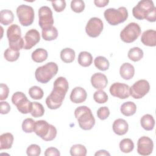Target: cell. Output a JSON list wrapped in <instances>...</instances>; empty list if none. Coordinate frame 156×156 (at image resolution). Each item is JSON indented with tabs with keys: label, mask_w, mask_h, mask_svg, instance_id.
Wrapping results in <instances>:
<instances>
[{
	"label": "cell",
	"mask_w": 156,
	"mask_h": 156,
	"mask_svg": "<svg viewBox=\"0 0 156 156\" xmlns=\"http://www.w3.org/2000/svg\"><path fill=\"white\" fill-rule=\"evenodd\" d=\"M92 86L98 90H102L106 87L108 80L106 76L101 73H96L92 75L91 77Z\"/></svg>",
	"instance_id": "e0dca14e"
},
{
	"label": "cell",
	"mask_w": 156,
	"mask_h": 156,
	"mask_svg": "<svg viewBox=\"0 0 156 156\" xmlns=\"http://www.w3.org/2000/svg\"><path fill=\"white\" fill-rule=\"evenodd\" d=\"M94 66L99 70L104 71L109 68L110 63L108 60L103 56H98L94 60Z\"/></svg>",
	"instance_id": "4dcf8cb0"
},
{
	"label": "cell",
	"mask_w": 156,
	"mask_h": 156,
	"mask_svg": "<svg viewBox=\"0 0 156 156\" xmlns=\"http://www.w3.org/2000/svg\"><path fill=\"white\" fill-rule=\"evenodd\" d=\"M133 16L139 20H146L149 22L156 21V8L153 1L143 0L138 2L132 9Z\"/></svg>",
	"instance_id": "7a4b0ae2"
},
{
	"label": "cell",
	"mask_w": 156,
	"mask_h": 156,
	"mask_svg": "<svg viewBox=\"0 0 156 156\" xmlns=\"http://www.w3.org/2000/svg\"><path fill=\"white\" fill-rule=\"evenodd\" d=\"M13 136L11 133H4L0 136V149H9L12 146Z\"/></svg>",
	"instance_id": "7402d4cb"
},
{
	"label": "cell",
	"mask_w": 156,
	"mask_h": 156,
	"mask_svg": "<svg viewBox=\"0 0 156 156\" xmlns=\"http://www.w3.org/2000/svg\"><path fill=\"white\" fill-rule=\"evenodd\" d=\"M87 97V94L85 90L80 87L74 88L70 94V100L75 104L83 102Z\"/></svg>",
	"instance_id": "ac0fdd59"
},
{
	"label": "cell",
	"mask_w": 156,
	"mask_h": 156,
	"mask_svg": "<svg viewBox=\"0 0 156 156\" xmlns=\"http://www.w3.org/2000/svg\"><path fill=\"white\" fill-rule=\"evenodd\" d=\"M141 41L143 44L154 47L156 46V31L152 29L145 30L141 35Z\"/></svg>",
	"instance_id": "d6986e66"
},
{
	"label": "cell",
	"mask_w": 156,
	"mask_h": 156,
	"mask_svg": "<svg viewBox=\"0 0 156 156\" xmlns=\"http://www.w3.org/2000/svg\"><path fill=\"white\" fill-rule=\"evenodd\" d=\"M42 38L46 41H52L55 40L58 37V31L56 27L51 26L44 29L41 32Z\"/></svg>",
	"instance_id": "d4e9b609"
},
{
	"label": "cell",
	"mask_w": 156,
	"mask_h": 156,
	"mask_svg": "<svg viewBox=\"0 0 156 156\" xmlns=\"http://www.w3.org/2000/svg\"><path fill=\"white\" fill-rule=\"evenodd\" d=\"M20 53L19 51H14L9 48L6 49L4 53V57L6 60L9 62H15L20 57Z\"/></svg>",
	"instance_id": "d590c367"
},
{
	"label": "cell",
	"mask_w": 156,
	"mask_h": 156,
	"mask_svg": "<svg viewBox=\"0 0 156 156\" xmlns=\"http://www.w3.org/2000/svg\"><path fill=\"white\" fill-rule=\"evenodd\" d=\"M106 21L112 26L124 23L128 18V12L125 7H120L118 9L109 8L104 12Z\"/></svg>",
	"instance_id": "52a82bcc"
},
{
	"label": "cell",
	"mask_w": 156,
	"mask_h": 156,
	"mask_svg": "<svg viewBox=\"0 0 156 156\" xmlns=\"http://www.w3.org/2000/svg\"><path fill=\"white\" fill-rule=\"evenodd\" d=\"M119 74L122 78L125 80L131 79L135 74L133 66L129 63H123L119 68Z\"/></svg>",
	"instance_id": "44dd1931"
},
{
	"label": "cell",
	"mask_w": 156,
	"mask_h": 156,
	"mask_svg": "<svg viewBox=\"0 0 156 156\" xmlns=\"http://www.w3.org/2000/svg\"><path fill=\"white\" fill-rule=\"evenodd\" d=\"M48 56V52L46 49L43 48L36 49L32 52L31 57L32 59L36 63H41L45 61Z\"/></svg>",
	"instance_id": "4316f807"
},
{
	"label": "cell",
	"mask_w": 156,
	"mask_h": 156,
	"mask_svg": "<svg viewBox=\"0 0 156 156\" xmlns=\"http://www.w3.org/2000/svg\"><path fill=\"white\" fill-rule=\"evenodd\" d=\"M143 51L138 47H134L129 49L128 52V58L133 62L140 61L143 57Z\"/></svg>",
	"instance_id": "f546056e"
},
{
	"label": "cell",
	"mask_w": 156,
	"mask_h": 156,
	"mask_svg": "<svg viewBox=\"0 0 156 156\" xmlns=\"http://www.w3.org/2000/svg\"><path fill=\"white\" fill-rule=\"evenodd\" d=\"M74 115L82 129L88 130L94 127L95 119L91 109L85 105L78 107L74 111Z\"/></svg>",
	"instance_id": "3957f363"
},
{
	"label": "cell",
	"mask_w": 156,
	"mask_h": 156,
	"mask_svg": "<svg viewBox=\"0 0 156 156\" xmlns=\"http://www.w3.org/2000/svg\"><path fill=\"white\" fill-rule=\"evenodd\" d=\"M109 2L108 0H94V3L98 7H104Z\"/></svg>",
	"instance_id": "bcb514c9"
},
{
	"label": "cell",
	"mask_w": 156,
	"mask_h": 156,
	"mask_svg": "<svg viewBox=\"0 0 156 156\" xmlns=\"http://www.w3.org/2000/svg\"><path fill=\"white\" fill-rule=\"evenodd\" d=\"M26 153L29 156H38L41 154V148L38 145L32 144L27 148Z\"/></svg>",
	"instance_id": "ab89813d"
},
{
	"label": "cell",
	"mask_w": 156,
	"mask_h": 156,
	"mask_svg": "<svg viewBox=\"0 0 156 156\" xmlns=\"http://www.w3.org/2000/svg\"><path fill=\"white\" fill-rule=\"evenodd\" d=\"M94 155L95 156H98V155H103V156L104 155H108V156H110V154L105 150H100V151H97L94 154Z\"/></svg>",
	"instance_id": "7dc6e473"
},
{
	"label": "cell",
	"mask_w": 156,
	"mask_h": 156,
	"mask_svg": "<svg viewBox=\"0 0 156 156\" xmlns=\"http://www.w3.org/2000/svg\"><path fill=\"white\" fill-rule=\"evenodd\" d=\"M104 28L102 21L97 17L90 18L85 27L87 34L92 38L98 37L102 32Z\"/></svg>",
	"instance_id": "4fadbf2b"
},
{
	"label": "cell",
	"mask_w": 156,
	"mask_h": 156,
	"mask_svg": "<svg viewBox=\"0 0 156 156\" xmlns=\"http://www.w3.org/2000/svg\"><path fill=\"white\" fill-rule=\"evenodd\" d=\"M44 113V108L43 105L37 102H32V109L30 114L34 118L42 116Z\"/></svg>",
	"instance_id": "836d02e7"
},
{
	"label": "cell",
	"mask_w": 156,
	"mask_h": 156,
	"mask_svg": "<svg viewBox=\"0 0 156 156\" xmlns=\"http://www.w3.org/2000/svg\"><path fill=\"white\" fill-rule=\"evenodd\" d=\"M54 10L57 12H61L66 7V2L65 0H58L51 2Z\"/></svg>",
	"instance_id": "60d3db41"
},
{
	"label": "cell",
	"mask_w": 156,
	"mask_h": 156,
	"mask_svg": "<svg viewBox=\"0 0 156 156\" xmlns=\"http://www.w3.org/2000/svg\"><path fill=\"white\" fill-rule=\"evenodd\" d=\"M38 24L41 29L52 26L54 22L52 12L49 7L46 5L41 7L38 10Z\"/></svg>",
	"instance_id": "7c38bea8"
},
{
	"label": "cell",
	"mask_w": 156,
	"mask_h": 156,
	"mask_svg": "<svg viewBox=\"0 0 156 156\" xmlns=\"http://www.w3.org/2000/svg\"><path fill=\"white\" fill-rule=\"evenodd\" d=\"M16 15L20 24L23 26L31 25L34 20V10L31 6L21 4L16 9Z\"/></svg>",
	"instance_id": "30bf717a"
},
{
	"label": "cell",
	"mask_w": 156,
	"mask_h": 156,
	"mask_svg": "<svg viewBox=\"0 0 156 156\" xmlns=\"http://www.w3.org/2000/svg\"><path fill=\"white\" fill-rule=\"evenodd\" d=\"M71 8L76 13H81L85 9V3L82 0H73L71 2Z\"/></svg>",
	"instance_id": "f35d334b"
},
{
	"label": "cell",
	"mask_w": 156,
	"mask_h": 156,
	"mask_svg": "<svg viewBox=\"0 0 156 156\" xmlns=\"http://www.w3.org/2000/svg\"><path fill=\"white\" fill-rule=\"evenodd\" d=\"M110 93L113 96L124 99L130 96V87L127 84L115 82L110 86Z\"/></svg>",
	"instance_id": "5bb4252c"
},
{
	"label": "cell",
	"mask_w": 156,
	"mask_h": 156,
	"mask_svg": "<svg viewBox=\"0 0 156 156\" xmlns=\"http://www.w3.org/2000/svg\"><path fill=\"white\" fill-rule=\"evenodd\" d=\"M12 102L18 110L23 114H27L32 111V102H30L23 92L15 93L12 97Z\"/></svg>",
	"instance_id": "9c48e42d"
},
{
	"label": "cell",
	"mask_w": 156,
	"mask_h": 156,
	"mask_svg": "<svg viewBox=\"0 0 156 156\" xmlns=\"http://www.w3.org/2000/svg\"><path fill=\"white\" fill-rule=\"evenodd\" d=\"M69 152L72 156H85L87 151L83 145L77 144L71 146Z\"/></svg>",
	"instance_id": "d6a6232c"
},
{
	"label": "cell",
	"mask_w": 156,
	"mask_h": 156,
	"mask_svg": "<svg viewBox=\"0 0 156 156\" xmlns=\"http://www.w3.org/2000/svg\"><path fill=\"white\" fill-rule=\"evenodd\" d=\"M14 15L13 12L8 9L2 10L0 12V22L4 26H7L13 21Z\"/></svg>",
	"instance_id": "83f0119b"
},
{
	"label": "cell",
	"mask_w": 156,
	"mask_h": 156,
	"mask_svg": "<svg viewBox=\"0 0 156 156\" xmlns=\"http://www.w3.org/2000/svg\"><path fill=\"white\" fill-rule=\"evenodd\" d=\"M76 57L75 51L69 48H66L62 49L60 52L61 60L65 63H71L74 61Z\"/></svg>",
	"instance_id": "f1b7e54d"
},
{
	"label": "cell",
	"mask_w": 156,
	"mask_h": 156,
	"mask_svg": "<svg viewBox=\"0 0 156 156\" xmlns=\"http://www.w3.org/2000/svg\"><path fill=\"white\" fill-rule=\"evenodd\" d=\"M110 115V110L108 107L104 106L100 107L97 111V116L101 120L106 119Z\"/></svg>",
	"instance_id": "b9f144b4"
},
{
	"label": "cell",
	"mask_w": 156,
	"mask_h": 156,
	"mask_svg": "<svg viewBox=\"0 0 156 156\" xmlns=\"http://www.w3.org/2000/svg\"><path fill=\"white\" fill-rule=\"evenodd\" d=\"M9 93V87L6 84H0V100L3 101L7 98Z\"/></svg>",
	"instance_id": "7bdbcfd3"
},
{
	"label": "cell",
	"mask_w": 156,
	"mask_h": 156,
	"mask_svg": "<svg viewBox=\"0 0 156 156\" xmlns=\"http://www.w3.org/2000/svg\"><path fill=\"white\" fill-rule=\"evenodd\" d=\"M140 124L144 130L149 131L153 130L154 128L155 120L151 115L146 114L141 118Z\"/></svg>",
	"instance_id": "cb8c5ba5"
},
{
	"label": "cell",
	"mask_w": 156,
	"mask_h": 156,
	"mask_svg": "<svg viewBox=\"0 0 156 156\" xmlns=\"http://www.w3.org/2000/svg\"><path fill=\"white\" fill-rule=\"evenodd\" d=\"M112 129L114 133L116 135H123L127 132L129 125L126 120L121 118H118L113 122Z\"/></svg>",
	"instance_id": "ffe728a7"
},
{
	"label": "cell",
	"mask_w": 156,
	"mask_h": 156,
	"mask_svg": "<svg viewBox=\"0 0 156 156\" xmlns=\"http://www.w3.org/2000/svg\"><path fill=\"white\" fill-rule=\"evenodd\" d=\"M150 90V85L145 79H141L135 82L130 87V95L134 99L143 98Z\"/></svg>",
	"instance_id": "8fae6325"
},
{
	"label": "cell",
	"mask_w": 156,
	"mask_h": 156,
	"mask_svg": "<svg viewBox=\"0 0 156 156\" xmlns=\"http://www.w3.org/2000/svg\"><path fill=\"white\" fill-rule=\"evenodd\" d=\"M77 61L80 66L88 67L90 66L93 62V57L90 52L87 51H82L78 55Z\"/></svg>",
	"instance_id": "484cf974"
},
{
	"label": "cell",
	"mask_w": 156,
	"mask_h": 156,
	"mask_svg": "<svg viewBox=\"0 0 156 156\" xmlns=\"http://www.w3.org/2000/svg\"><path fill=\"white\" fill-rule=\"evenodd\" d=\"M23 39L24 41L23 49L28 50L30 49L40 41V35L37 30L32 29L26 33Z\"/></svg>",
	"instance_id": "2e32d148"
},
{
	"label": "cell",
	"mask_w": 156,
	"mask_h": 156,
	"mask_svg": "<svg viewBox=\"0 0 156 156\" xmlns=\"http://www.w3.org/2000/svg\"><path fill=\"white\" fill-rule=\"evenodd\" d=\"M34 120L32 118H26L22 123V129L26 133H32L34 130Z\"/></svg>",
	"instance_id": "74e56055"
},
{
	"label": "cell",
	"mask_w": 156,
	"mask_h": 156,
	"mask_svg": "<svg viewBox=\"0 0 156 156\" xmlns=\"http://www.w3.org/2000/svg\"><path fill=\"white\" fill-rule=\"evenodd\" d=\"M134 143L130 138H124L119 143V149L124 153H129L133 151Z\"/></svg>",
	"instance_id": "1f68e13d"
},
{
	"label": "cell",
	"mask_w": 156,
	"mask_h": 156,
	"mask_svg": "<svg viewBox=\"0 0 156 156\" xmlns=\"http://www.w3.org/2000/svg\"><path fill=\"white\" fill-rule=\"evenodd\" d=\"M58 66L54 62H48L39 66L35 72L36 80L41 83H46L54 77L58 72Z\"/></svg>",
	"instance_id": "5b68a950"
},
{
	"label": "cell",
	"mask_w": 156,
	"mask_h": 156,
	"mask_svg": "<svg viewBox=\"0 0 156 156\" xmlns=\"http://www.w3.org/2000/svg\"><path fill=\"white\" fill-rule=\"evenodd\" d=\"M154 143L148 136H141L137 142V152L141 155H149L153 151Z\"/></svg>",
	"instance_id": "9a60e30c"
},
{
	"label": "cell",
	"mask_w": 156,
	"mask_h": 156,
	"mask_svg": "<svg viewBox=\"0 0 156 156\" xmlns=\"http://www.w3.org/2000/svg\"><path fill=\"white\" fill-rule=\"evenodd\" d=\"M45 156H59L60 155V153L59 151L54 147H50L47 148L44 151Z\"/></svg>",
	"instance_id": "ee69618b"
},
{
	"label": "cell",
	"mask_w": 156,
	"mask_h": 156,
	"mask_svg": "<svg viewBox=\"0 0 156 156\" xmlns=\"http://www.w3.org/2000/svg\"><path fill=\"white\" fill-rule=\"evenodd\" d=\"M7 37L10 48L16 51L23 48L24 41L21 38V31L19 26L15 24L10 25L7 30Z\"/></svg>",
	"instance_id": "8992f818"
},
{
	"label": "cell",
	"mask_w": 156,
	"mask_h": 156,
	"mask_svg": "<svg viewBox=\"0 0 156 156\" xmlns=\"http://www.w3.org/2000/svg\"><path fill=\"white\" fill-rule=\"evenodd\" d=\"M93 99L98 104H104L108 101V95L102 90H99L94 92Z\"/></svg>",
	"instance_id": "8d00e7d4"
},
{
	"label": "cell",
	"mask_w": 156,
	"mask_h": 156,
	"mask_svg": "<svg viewBox=\"0 0 156 156\" xmlns=\"http://www.w3.org/2000/svg\"><path fill=\"white\" fill-rule=\"evenodd\" d=\"M29 94L31 98L35 100H39L43 97L44 92L40 87L38 86H32L29 90Z\"/></svg>",
	"instance_id": "e575fe53"
},
{
	"label": "cell",
	"mask_w": 156,
	"mask_h": 156,
	"mask_svg": "<svg viewBox=\"0 0 156 156\" xmlns=\"http://www.w3.org/2000/svg\"><path fill=\"white\" fill-rule=\"evenodd\" d=\"M1 107V113L2 115L7 114L10 110V106L7 102L1 101L0 103Z\"/></svg>",
	"instance_id": "f6af8a7d"
},
{
	"label": "cell",
	"mask_w": 156,
	"mask_h": 156,
	"mask_svg": "<svg viewBox=\"0 0 156 156\" xmlns=\"http://www.w3.org/2000/svg\"><path fill=\"white\" fill-rule=\"evenodd\" d=\"M141 32L140 26L137 23H130L121 31L120 38L124 43H130L138 38Z\"/></svg>",
	"instance_id": "ba28073f"
},
{
	"label": "cell",
	"mask_w": 156,
	"mask_h": 156,
	"mask_svg": "<svg viewBox=\"0 0 156 156\" xmlns=\"http://www.w3.org/2000/svg\"><path fill=\"white\" fill-rule=\"evenodd\" d=\"M34 132L37 136L46 141L53 140L57 135L55 127L44 120H38L35 122Z\"/></svg>",
	"instance_id": "277c9868"
},
{
	"label": "cell",
	"mask_w": 156,
	"mask_h": 156,
	"mask_svg": "<svg viewBox=\"0 0 156 156\" xmlns=\"http://www.w3.org/2000/svg\"><path fill=\"white\" fill-rule=\"evenodd\" d=\"M121 113L126 116H130L134 115L136 111L135 104L132 101H127L123 103L120 108Z\"/></svg>",
	"instance_id": "603a6c76"
},
{
	"label": "cell",
	"mask_w": 156,
	"mask_h": 156,
	"mask_svg": "<svg viewBox=\"0 0 156 156\" xmlns=\"http://www.w3.org/2000/svg\"><path fill=\"white\" fill-rule=\"evenodd\" d=\"M69 88L68 82L64 77H58L54 82L53 90L46 99L48 107L51 110L58 108L62 104Z\"/></svg>",
	"instance_id": "6da1fadb"
}]
</instances>
